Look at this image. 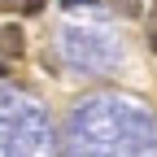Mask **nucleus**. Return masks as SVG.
Returning a JSON list of instances; mask_svg holds the SVG:
<instances>
[{
  "mask_svg": "<svg viewBox=\"0 0 157 157\" xmlns=\"http://www.w3.org/2000/svg\"><path fill=\"white\" fill-rule=\"evenodd\" d=\"M144 44L157 52V0H153V17H148V35H144Z\"/></svg>",
  "mask_w": 157,
  "mask_h": 157,
  "instance_id": "7ed1b4c3",
  "label": "nucleus"
},
{
  "mask_svg": "<svg viewBox=\"0 0 157 157\" xmlns=\"http://www.w3.org/2000/svg\"><path fill=\"white\" fill-rule=\"evenodd\" d=\"M0 48H5V57H22L26 52V39H22V26H0Z\"/></svg>",
  "mask_w": 157,
  "mask_h": 157,
  "instance_id": "f257e3e1",
  "label": "nucleus"
},
{
  "mask_svg": "<svg viewBox=\"0 0 157 157\" xmlns=\"http://www.w3.org/2000/svg\"><path fill=\"white\" fill-rule=\"evenodd\" d=\"M61 5H70V9H74V5H87V0H61Z\"/></svg>",
  "mask_w": 157,
  "mask_h": 157,
  "instance_id": "39448f33",
  "label": "nucleus"
},
{
  "mask_svg": "<svg viewBox=\"0 0 157 157\" xmlns=\"http://www.w3.org/2000/svg\"><path fill=\"white\" fill-rule=\"evenodd\" d=\"M0 74H5V66H0Z\"/></svg>",
  "mask_w": 157,
  "mask_h": 157,
  "instance_id": "423d86ee",
  "label": "nucleus"
},
{
  "mask_svg": "<svg viewBox=\"0 0 157 157\" xmlns=\"http://www.w3.org/2000/svg\"><path fill=\"white\" fill-rule=\"evenodd\" d=\"M44 9V0H22V13H39Z\"/></svg>",
  "mask_w": 157,
  "mask_h": 157,
  "instance_id": "20e7f679",
  "label": "nucleus"
},
{
  "mask_svg": "<svg viewBox=\"0 0 157 157\" xmlns=\"http://www.w3.org/2000/svg\"><path fill=\"white\" fill-rule=\"evenodd\" d=\"M109 5L122 13V17H140V13H144V5H140V0H109Z\"/></svg>",
  "mask_w": 157,
  "mask_h": 157,
  "instance_id": "f03ea898",
  "label": "nucleus"
}]
</instances>
